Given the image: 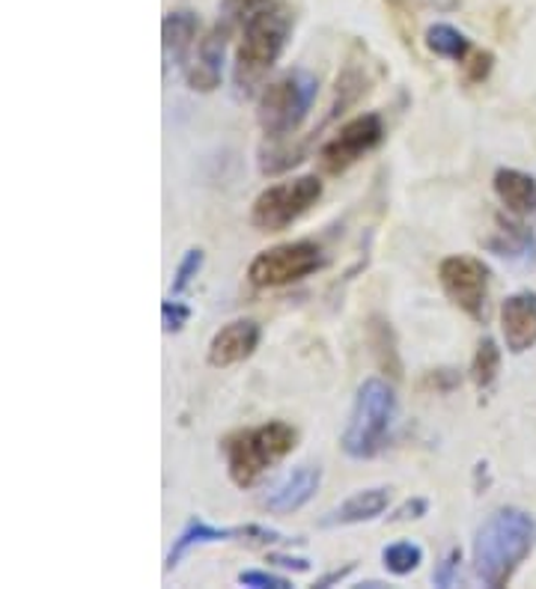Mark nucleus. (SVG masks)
Segmentation results:
<instances>
[{
    "mask_svg": "<svg viewBox=\"0 0 536 589\" xmlns=\"http://www.w3.org/2000/svg\"><path fill=\"white\" fill-rule=\"evenodd\" d=\"M489 72H491V54H489V51H483V54H477V58H474V66H471L469 78L471 80H483L486 75H489Z\"/></svg>",
    "mask_w": 536,
    "mask_h": 589,
    "instance_id": "nucleus-29",
    "label": "nucleus"
},
{
    "mask_svg": "<svg viewBox=\"0 0 536 589\" xmlns=\"http://www.w3.org/2000/svg\"><path fill=\"white\" fill-rule=\"evenodd\" d=\"M459 563H462V551L459 548H450L445 554V560L438 563V568H435L433 575V584L435 587H453L457 584V572H459Z\"/></svg>",
    "mask_w": 536,
    "mask_h": 589,
    "instance_id": "nucleus-26",
    "label": "nucleus"
},
{
    "mask_svg": "<svg viewBox=\"0 0 536 589\" xmlns=\"http://www.w3.org/2000/svg\"><path fill=\"white\" fill-rule=\"evenodd\" d=\"M229 539H239V527H215V524L203 522V518H191L185 524L183 532L173 539L171 554H167V572L183 563V556H188L200 544H215V542H229Z\"/></svg>",
    "mask_w": 536,
    "mask_h": 589,
    "instance_id": "nucleus-17",
    "label": "nucleus"
},
{
    "mask_svg": "<svg viewBox=\"0 0 536 589\" xmlns=\"http://www.w3.org/2000/svg\"><path fill=\"white\" fill-rule=\"evenodd\" d=\"M274 0H224V12H221V22L227 24L229 30L233 27H241V24L251 18L253 12L265 10Z\"/></svg>",
    "mask_w": 536,
    "mask_h": 589,
    "instance_id": "nucleus-23",
    "label": "nucleus"
},
{
    "mask_svg": "<svg viewBox=\"0 0 536 589\" xmlns=\"http://www.w3.org/2000/svg\"><path fill=\"white\" fill-rule=\"evenodd\" d=\"M325 265L322 248L316 241H286L277 248L257 253L248 265V280L260 289H277L304 280Z\"/></svg>",
    "mask_w": 536,
    "mask_h": 589,
    "instance_id": "nucleus-7",
    "label": "nucleus"
},
{
    "mask_svg": "<svg viewBox=\"0 0 536 589\" xmlns=\"http://www.w3.org/2000/svg\"><path fill=\"white\" fill-rule=\"evenodd\" d=\"M388 503L390 488H361V491H354L352 498L342 500L340 506H334L320 524L322 527H352V524L373 522V518H378L382 512L388 510Z\"/></svg>",
    "mask_w": 536,
    "mask_h": 589,
    "instance_id": "nucleus-15",
    "label": "nucleus"
},
{
    "mask_svg": "<svg viewBox=\"0 0 536 589\" xmlns=\"http://www.w3.org/2000/svg\"><path fill=\"white\" fill-rule=\"evenodd\" d=\"M498 373H501V349L491 337H483L477 346V354H474V363H471V378H474V385L479 390H489Z\"/></svg>",
    "mask_w": 536,
    "mask_h": 589,
    "instance_id": "nucleus-19",
    "label": "nucleus"
},
{
    "mask_svg": "<svg viewBox=\"0 0 536 589\" xmlns=\"http://www.w3.org/2000/svg\"><path fill=\"white\" fill-rule=\"evenodd\" d=\"M320 80L308 68H292L272 84H265L257 99V123L269 140H286L296 135L310 108L316 102Z\"/></svg>",
    "mask_w": 536,
    "mask_h": 589,
    "instance_id": "nucleus-5",
    "label": "nucleus"
},
{
    "mask_svg": "<svg viewBox=\"0 0 536 589\" xmlns=\"http://www.w3.org/2000/svg\"><path fill=\"white\" fill-rule=\"evenodd\" d=\"M322 200L320 176H296V179L269 185L251 205V224L260 233H284L304 217Z\"/></svg>",
    "mask_w": 536,
    "mask_h": 589,
    "instance_id": "nucleus-6",
    "label": "nucleus"
},
{
    "mask_svg": "<svg viewBox=\"0 0 536 589\" xmlns=\"http://www.w3.org/2000/svg\"><path fill=\"white\" fill-rule=\"evenodd\" d=\"M229 27L224 22H217L212 34L205 36L203 42L197 46V51L185 66V80L195 92H212L221 87V75H224V51H227Z\"/></svg>",
    "mask_w": 536,
    "mask_h": 589,
    "instance_id": "nucleus-11",
    "label": "nucleus"
},
{
    "mask_svg": "<svg viewBox=\"0 0 536 589\" xmlns=\"http://www.w3.org/2000/svg\"><path fill=\"white\" fill-rule=\"evenodd\" d=\"M241 42L236 51V87L251 90L257 80H263L269 68L281 60L286 39L292 34V12L284 3H269L265 10L253 12L241 24Z\"/></svg>",
    "mask_w": 536,
    "mask_h": 589,
    "instance_id": "nucleus-4",
    "label": "nucleus"
},
{
    "mask_svg": "<svg viewBox=\"0 0 536 589\" xmlns=\"http://www.w3.org/2000/svg\"><path fill=\"white\" fill-rule=\"evenodd\" d=\"M352 568H354V563H349V566L340 568V572H332V575H325V578H322L320 584H316V587H332L334 580H342L346 575H349V572H352Z\"/></svg>",
    "mask_w": 536,
    "mask_h": 589,
    "instance_id": "nucleus-30",
    "label": "nucleus"
},
{
    "mask_svg": "<svg viewBox=\"0 0 536 589\" xmlns=\"http://www.w3.org/2000/svg\"><path fill=\"white\" fill-rule=\"evenodd\" d=\"M298 431L284 419H269L263 426L239 429L224 438L227 474L239 488H251L272 471L277 462L296 450Z\"/></svg>",
    "mask_w": 536,
    "mask_h": 589,
    "instance_id": "nucleus-2",
    "label": "nucleus"
},
{
    "mask_svg": "<svg viewBox=\"0 0 536 589\" xmlns=\"http://www.w3.org/2000/svg\"><path fill=\"white\" fill-rule=\"evenodd\" d=\"M322 486V471L313 465H301L269 488V494L263 498V506L272 515H292L301 506H308L310 500L316 498V491Z\"/></svg>",
    "mask_w": 536,
    "mask_h": 589,
    "instance_id": "nucleus-12",
    "label": "nucleus"
},
{
    "mask_svg": "<svg viewBox=\"0 0 536 589\" xmlns=\"http://www.w3.org/2000/svg\"><path fill=\"white\" fill-rule=\"evenodd\" d=\"M495 193H498V200L503 203L507 212H513V215L525 217L534 215L536 212V179L534 176H527L522 171H513V167H501V171L495 173Z\"/></svg>",
    "mask_w": 536,
    "mask_h": 589,
    "instance_id": "nucleus-16",
    "label": "nucleus"
},
{
    "mask_svg": "<svg viewBox=\"0 0 536 589\" xmlns=\"http://www.w3.org/2000/svg\"><path fill=\"white\" fill-rule=\"evenodd\" d=\"M438 284L465 316L483 322L489 301V268L477 256H447L438 265Z\"/></svg>",
    "mask_w": 536,
    "mask_h": 589,
    "instance_id": "nucleus-9",
    "label": "nucleus"
},
{
    "mask_svg": "<svg viewBox=\"0 0 536 589\" xmlns=\"http://www.w3.org/2000/svg\"><path fill=\"white\" fill-rule=\"evenodd\" d=\"M397 419V393L385 378H364L358 393H354L352 411L342 429L340 447L342 453L354 462H366L382 453V447L388 441L390 426Z\"/></svg>",
    "mask_w": 536,
    "mask_h": 589,
    "instance_id": "nucleus-3",
    "label": "nucleus"
},
{
    "mask_svg": "<svg viewBox=\"0 0 536 589\" xmlns=\"http://www.w3.org/2000/svg\"><path fill=\"white\" fill-rule=\"evenodd\" d=\"M534 542L536 522L527 512L510 506L491 512L474 539V575L491 589L507 587L534 551Z\"/></svg>",
    "mask_w": 536,
    "mask_h": 589,
    "instance_id": "nucleus-1",
    "label": "nucleus"
},
{
    "mask_svg": "<svg viewBox=\"0 0 536 589\" xmlns=\"http://www.w3.org/2000/svg\"><path fill=\"white\" fill-rule=\"evenodd\" d=\"M203 262H205V253L200 248L185 250L183 262L176 265V274H173V286H171L173 294H183L188 286L195 284L197 274H200V268H203Z\"/></svg>",
    "mask_w": 536,
    "mask_h": 589,
    "instance_id": "nucleus-22",
    "label": "nucleus"
},
{
    "mask_svg": "<svg viewBox=\"0 0 536 589\" xmlns=\"http://www.w3.org/2000/svg\"><path fill=\"white\" fill-rule=\"evenodd\" d=\"M197 30L200 18L195 12H171L161 24V48H164V75H171V68L188 66L191 51H195Z\"/></svg>",
    "mask_w": 536,
    "mask_h": 589,
    "instance_id": "nucleus-14",
    "label": "nucleus"
},
{
    "mask_svg": "<svg viewBox=\"0 0 536 589\" xmlns=\"http://www.w3.org/2000/svg\"><path fill=\"white\" fill-rule=\"evenodd\" d=\"M501 233H503V241H489V248L495 250L498 256H503V260H515V256H522L525 262L536 260V241L525 227H513V224H507Z\"/></svg>",
    "mask_w": 536,
    "mask_h": 589,
    "instance_id": "nucleus-20",
    "label": "nucleus"
},
{
    "mask_svg": "<svg viewBox=\"0 0 536 589\" xmlns=\"http://www.w3.org/2000/svg\"><path fill=\"white\" fill-rule=\"evenodd\" d=\"M503 342L513 354H522L536 346V294L515 292L501 304Z\"/></svg>",
    "mask_w": 536,
    "mask_h": 589,
    "instance_id": "nucleus-13",
    "label": "nucleus"
},
{
    "mask_svg": "<svg viewBox=\"0 0 536 589\" xmlns=\"http://www.w3.org/2000/svg\"><path fill=\"white\" fill-rule=\"evenodd\" d=\"M241 587L251 589H292V584L281 575H272V572H263V568H251V572H241L239 575Z\"/></svg>",
    "mask_w": 536,
    "mask_h": 589,
    "instance_id": "nucleus-25",
    "label": "nucleus"
},
{
    "mask_svg": "<svg viewBox=\"0 0 536 589\" xmlns=\"http://www.w3.org/2000/svg\"><path fill=\"white\" fill-rule=\"evenodd\" d=\"M260 337L263 330L253 318H236V322H227L224 328L217 330L212 342H209V352H205V361L212 363L215 369H227V366H236V363L248 361L257 346H260Z\"/></svg>",
    "mask_w": 536,
    "mask_h": 589,
    "instance_id": "nucleus-10",
    "label": "nucleus"
},
{
    "mask_svg": "<svg viewBox=\"0 0 536 589\" xmlns=\"http://www.w3.org/2000/svg\"><path fill=\"white\" fill-rule=\"evenodd\" d=\"M426 512H429V500H426V498H411V500H406V503H402L400 510H397V512H394V515H390L388 522L390 524L417 522V518H423Z\"/></svg>",
    "mask_w": 536,
    "mask_h": 589,
    "instance_id": "nucleus-27",
    "label": "nucleus"
},
{
    "mask_svg": "<svg viewBox=\"0 0 536 589\" xmlns=\"http://www.w3.org/2000/svg\"><path fill=\"white\" fill-rule=\"evenodd\" d=\"M426 48L433 51L435 58L465 63L471 51V39L462 30H457L453 24H433L426 30Z\"/></svg>",
    "mask_w": 536,
    "mask_h": 589,
    "instance_id": "nucleus-18",
    "label": "nucleus"
},
{
    "mask_svg": "<svg viewBox=\"0 0 536 589\" xmlns=\"http://www.w3.org/2000/svg\"><path fill=\"white\" fill-rule=\"evenodd\" d=\"M385 140V123L378 114H361L337 128L332 140H325L320 149V167L332 176H340L366 152H373Z\"/></svg>",
    "mask_w": 536,
    "mask_h": 589,
    "instance_id": "nucleus-8",
    "label": "nucleus"
},
{
    "mask_svg": "<svg viewBox=\"0 0 536 589\" xmlns=\"http://www.w3.org/2000/svg\"><path fill=\"white\" fill-rule=\"evenodd\" d=\"M188 318H191V306L183 304V301H164L161 304V322H164L167 334H179L188 325Z\"/></svg>",
    "mask_w": 536,
    "mask_h": 589,
    "instance_id": "nucleus-24",
    "label": "nucleus"
},
{
    "mask_svg": "<svg viewBox=\"0 0 536 589\" xmlns=\"http://www.w3.org/2000/svg\"><path fill=\"white\" fill-rule=\"evenodd\" d=\"M274 566L292 568V572H310V560H301V556H286V554H272L269 556Z\"/></svg>",
    "mask_w": 536,
    "mask_h": 589,
    "instance_id": "nucleus-28",
    "label": "nucleus"
},
{
    "mask_svg": "<svg viewBox=\"0 0 536 589\" xmlns=\"http://www.w3.org/2000/svg\"><path fill=\"white\" fill-rule=\"evenodd\" d=\"M382 563H385L390 575L406 578V575H411L423 563V548L417 542H409V539L406 542H394L382 551Z\"/></svg>",
    "mask_w": 536,
    "mask_h": 589,
    "instance_id": "nucleus-21",
    "label": "nucleus"
}]
</instances>
